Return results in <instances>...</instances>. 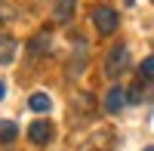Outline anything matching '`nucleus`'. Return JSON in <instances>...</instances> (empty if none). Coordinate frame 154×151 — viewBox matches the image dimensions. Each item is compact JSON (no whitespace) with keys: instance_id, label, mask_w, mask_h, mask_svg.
I'll list each match as a JSON object with an SVG mask.
<instances>
[{"instance_id":"4","label":"nucleus","mask_w":154,"mask_h":151,"mask_svg":"<svg viewBox=\"0 0 154 151\" xmlns=\"http://www.w3.org/2000/svg\"><path fill=\"white\" fill-rule=\"evenodd\" d=\"M28 139L34 145H46L49 139H53V123H46V120H34L31 127H28Z\"/></svg>"},{"instance_id":"3","label":"nucleus","mask_w":154,"mask_h":151,"mask_svg":"<svg viewBox=\"0 0 154 151\" xmlns=\"http://www.w3.org/2000/svg\"><path fill=\"white\" fill-rule=\"evenodd\" d=\"M126 102H130V99H126L123 86H111V90L105 93V111H108V114H120Z\"/></svg>"},{"instance_id":"14","label":"nucleus","mask_w":154,"mask_h":151,"mask_svg":"<svg viewBox=\"0 0 154 151\" xmlns=\"http://www.w3.org/2000/svg\"><path fill=\"white\" fill-rule=\"evenodd\" d=\"M145 151H154V148H145Z\"/></svg>"},{"instance_id":"5","label":"nucleus","mask_w":154,"mask_h":151,"mask_svg":"<svg viewBox=\"0 0 154 151\" xmlns=\"http://www.w3.org/2000/svg\"><path fill=\"white\" fill-rule=\"evenodd\" d=\"M74 6H77V0H56V9H53V19H56L59 25H65V22H71V16H74Z\"/></svg>"},{"instance_id":"11","label":"nucleus","mask_w":154,"mask_h":151,"mask_svg":"<svg viewBox=\"0 0 154 151\" xmlns=\"http://www.w3.org/2000/svg\"><path fill=\"white\" fill-rule=\"evenodd\" d=\"M139 74H142V80H154V56L142 59V65H139Z\"/></svg>"},{"instance_id":"12","label":"nucleus","mask_w":154,"mask_h":151,"mask_svg":"<svg viewBox=\"0 0 154 151\" xmlns=\"http://www.w3.org/2000/svg\"><path fill=\"white\" fill-rule=\"evenodd\" d=\"M6 16H12V9L6 3H0V22H6Z\"/></svg>"},{"instance_id":"15","label":"nucleus","mask_w":154,"mask_h":151,"mask_svg":"<svg viewBox=\"0 0 154 151\" xmlns=\"http://www.w3.org/2000/svg\"><path fill=\"white\" fill-rule=\"evenodd\" d=\"M151 3H154V0H151Z\"/></svg>"},{"instance_id":"1","label":"nucleus","mask_w":154,"mask_h":151,"mask_svg":"<svg viewBox=\"0 0 154 151\" xmlns=\"http://www.w3.org/2000/svg\"><path fill=\"white\" fill-rule=\"evenodd\" d=\"M126 65H130V49L123 43H114L108 49V56H105V74L108 77H120L126 71Z\"/></svg>"},{"instance_id":"9","label":"nucleus","mask_w":154,"mask_h":151,"mask_svg":"<svg viewBox=\"0 0 154 151\" xmlns=\"http://www.w3.org/2000/svg\"><path fill=\"white\" fill-rule=\"evenodd\" d=\"M16 136H19V127H16L12 120H3V123H0V142H3V145L16 142Z\"/></svg>"},{"instance_id":"7","label":"nucleus","mask_w":154,"mask_h":151,"mask_svg":"<svg viewBox=\"0 0 154 151\" xmlns=\"http://www.w3.org/2000/svg\"><path fill=\"white\" fill-rule=\"evenodd\" d=\"M16 56V40L12 37H0V65H9Z\"/></svg>"},{"instance_id":"8","label":"nucleus","mask_w":154,"mask_h":151,"mask_svg":"<svg viewBox=\"0 0 154 151\" xmlns=\"http://www.w3.org/2000/svg\"><path fill=\"white\" fill-rule=\"evenodd\" d=\"M28 105H31V111H37V114H46V111L53 108V102H49V96H43V93H34V96L28 99Z\"/></svg>"},{"instance_id":"10","label":"nucleus","mask_w":154,"mask_h":151,"mask_svg":"<svg viewBox=\"0 0 154 151\" xmlns=\"http://www.w3.org/2000/svg\"><path fill=\"white\" fill-rule=\"evenodd\" d=\"M145 96H148L145 83H133L130 90H126V99H130V102H145Z\"/></svg>"},{"instance_id":"6","label":"nucleus","mask_w":154,"mask_h":151,"mask_svg":"<svg viewBox=\"0 0 154 151\" xmlns=\"http://www.w3.org/2000/svg\"><path fill=\"white\" fill-rule=\"evenodd\" d=\"M49 46H53V43H49V34L40 31V34L28 43V53H31V56H43V53H49Z\"/></svg>"},{"instance_id":"13","label":"nucleus","mask_w":154,"mask_h":151,"mask_svg":"<svg viewBox=\"0 0 154 151\" xmlns=\"http://www.w3.org/2000/svg\"><path fill=\"white\" fill-rule=\"evenodd\" d=\"M3 96H6V83L0 80V102H3Z\"/></svg>"},{"instance_id":"2","label":"nucleus","mask_w":154,"mask_h":151,"mask_svg":"<svg viewBox=\"0 0 154 151\" xmlns=\"http://www.w3.org/2000/svg\"><path fill=\"white\" fill-rule=\"evenodd\" d=\"M89 16H93L96 31H99V34H105V37L114 34V31H117V25H120V16H117L111 6H93V12H89Z\"/></svg>"}]
</instances>
